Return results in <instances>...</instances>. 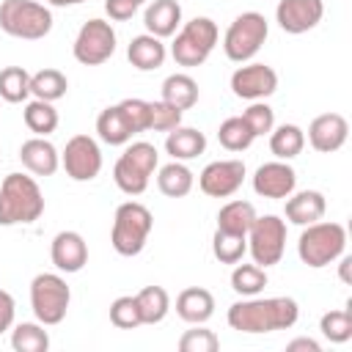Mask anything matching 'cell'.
<instances>
[{"label": "cell", "instance_id": "603a6c76", "mask_svg": "<svg viewBox=\"0 0 352 352\" xmlns=\"http://www.w3.org/2000/svg\"><path fill=\"white\" fill-rule=\"evenodd\" d=\"M165 44H162V38H157V36H151V33H140V36H135L132 41H129V47H126V58H129V63L138 69V72H154V69H160L162 63H165Z\"/></svg>", "mask_w": 352, "mask_h": 352}, {"label": "cell", "instance_id": "30bf717a", "mask_svg": "<svg viewBox=\"0 0 352 352\" xmlns=\"http://www.w3.org/2000/svg\"><path fill=\"white\" fill-rule=\"evenodd\" d=\"M248 250L253 256V264L264 270L278 264L286 250V220H280L278 214H256L253 226L248 228Z\"/></svg>", "mask_w": 352, "mask_h": 352}, {"label": "cell", "instance_id": "9c48e42d", "mask_svg": "<svg viewBox=\"0 0 352 352\" xmlns=\"http://www.w3.org/2000/svg\"><path fill=\"white\" fill-rule=\"evenodd\" d=\"M72 302L66 280L55 272H41L30 280V308L41 324H60Z\"/></svg>", "mask_w": 352, "mask_h": 352}, {"label": "cell", "instance_id": "681fc988", "mask_svg": "<svg viewBox=\"0 0 352 352\" xmlns=\"http://www.w3.org/2000/svg\"><path fill=\"white\" fill-rule=\"evenodd\" d=\"M135 3H138V6H140V3H146V0H135Z\"/></svg>", "mask_w": 352, "mask_h": 352}, {"label": "cell", "instance_id": "d6a6232c", "mask_svg": "<svg viewBox=\"0 0 352 352\" xmlns=\"http://www.w3.org/2000/svg\"><path fill=\"white\" fill-rule=\"evenodd\" d=\"M30 96V74L25 66H6L0 69V99L19 104Z\"/></svg>", "mask_w": 352, "mask_h": 352}, {"label": "cell", "instance_id": "7dc6e473", "mask_svg": "<svg viewBox=\"0 0 352 352\" xmlns=\"http://www.w3.org/2000/svg\"><path fill=\"white\" fill-rule=\"evenodd\" d=\"M349 264H352V258L344 256V258H341V280H349Z\"/></svg>", "mask_w": 352, "mask_h": 352}, {"label": "cell", "instance_id": "836d02e7", "mask_svg": "<svg viewBox=\"0 0 352 352\" xmlns=\"http://www.w3.org/2000/svg\"><path fill=\"white\" fill-rule=\"evenodd\" d=\"M264 286H267V270L264 267H258V264H239L236 261V267L231 272V289L236 294L256 297V294L264 292Z\"/></svg>", "mask_w": 352, "mask_h": 352}, {"label": "cell", "instance_id": "7c38bea8", "mask_svg": "<svg viewBox=\"0 0 352 352\" xmlns=\"http://www.w3.org/2000/svg\"><path fill=\"white\" fill-rule=\"evenodd\" d=\"M60 165L69 179L91 182L102 170V151L91 135H74V138H69V143L60 154Z\"/></svg>", "mask_w": 352, "mask_h": 352}, {"label": "cell", "instance_id": "74e56055", "mask_svg": "<svg viewBox=\"0 0 352 352\" xmlns=\"http://www.w3.org/2000/svg\"><path fill=\"white\" fill-rule=\"evenodd\" d=\"M319 330L333 344L349 341L352 338V314H349V308H344V311H327L319 319Z\"/></svg>", "mask_w": 352, "mask_h": 352}, {"label": "cell", "instance_id": "7bdbcfd3", "mask_svg": "<svg viewBox=\"0 0 352 352\" xmlns=\"http://www.w3.org/2000/svg\"><path fill=\"white\" fill-rule=\"evenodd\" d=\"M132 132L140 135V132H148V102L146 99H121L118 102Z\"/></svg>", "mask_w": 352, "mask_h": 352}, {"label": "cell", "instance_id": "1f68e13d", "mask_svg": "<svg viewBox=\"0 0 352 352\" xmlns=\"http://www.w3.org/2000/svg\"><path fill=\"white\" fill-rule=\"evenodd\" d=\"M25 126L36 135V138H47L50 132H55L58 126V110L52 107V102H44V99H33L25 104Z\"/></svg>", "mask_w": 352, "mask_h": 352}, {"label": "cell", "instance_id": "e575fe53", "mask_svg": "<svg viewBox=\"0 0 352 352\" xmlns=\"http://www.w3.org/2000/svg\"><path fill=\"white\" fill-rule=\"evenodd\" d=\"M212 253L220 264H236L248 253V236L245 234H231V231H214L212 236Z\"/></svg>", "mask_w": 352, "mask_h": 352}, {"label": "cell", "instance_id": "4fadbf2b", "mask_svg": "<svg viewBox=\"0 0 352 352\" xmlns=\"http://www.w3.org/2000/svg\"><path fill=\"white\" fill-rule=\"evenodd\" d=\"M231 91L239 99L261 102L278 91V74L267 63H248L231 74Z\"/></svg>", "mask_w": 352, "mask_h": 352}, {"label": "cell", "instance_id": "5b68a950", "mask_svg": "<svg viewBox=\"0 0 352 352\" xmlns=\"http://www.w3.org/2000/svg\"><path fill=\"white\" fill-rule=\"evenodd\" d=\"M157 162H160V154L151 143H146V140L129 143L113 168V179H116L118 190L126 195H143L151 173L157 170Z\"/></svg>", "mask_w": 352, "mask_h": 352}, {"label": "cell", "instance_id": "f35d334b", "mask_svg": "<svg viewBox=\"0 0 352 352\" xmlns=\"http://www.w3.org/2000/svg\"><path fill=\"white\" fill-rule=\"evenodd\" d=\"M110 322H113L118 330H135V327L143 324L135 294H124V297H116V300L110 302Z\"/></svg>", "mask_w": 352, "mask_h": 352}, {"label": "cell", "instance_id": "d4e9b609", "mask_svg": "<svg viewBox=\"0 0 352 352\" xmlns=\"http://www.w3.org/2000/svg\"><path fill=\"white\" fill-rule=\"evenodd\" d=\"M96 132H99V138L104 140V143H110V146H124V143H129L132 140V126H129V121H126V116H124V110H121V104H113V107H104L102 113H99V118H96Z\"/></svg>", "mask_w": 352, "mask_h": 352}, {"label": "cell", "instance_id": "ba28073f", "mask_svg": "<svg viewBox=\"0 0 352 352\" xmlns=\"http://www.w3.org/2000/svg\"><path fill=\"white\" fill-rule=\"evenodd\" d=\"M267 33H270V25H267L264 14H258V11L239 14L228 25V30L223 36V52H226V58L234 60V63L250 60L261 50V44L267 41Z\"/></svg>", "mask_w": 352, "mask_h": 352}, {"label": "cell", "instance_id": "2e32d148", "mask_svg": "<svg viewBox=\"0 0 352 352\" xmlns=\"http://www.w3.org/2000/svg\"><path fill=\"white\" fill-rule=\"evenodd\" d=\"M294 187H297V173L286 160L264 162L253 173V190L261 198H289Z\"/></svg>", "mask_w": 352, "mask_h": 352}, {"label": "cell", "instance_id": "7a4b0ae2", "mask_svg": "<svg viewBox=\"0 0 352 352\" xmlns=\"http://www.w3.org/2000/svg\"><path fill=\"white\" fill-rule=\"evenodd\" d=\"M44 212V195L33 176L8 173L0 184V226H28Z\"/></svg>", "mask_w": 352, "mask_h": 352}, {"label": "cell", "instance_id": "e0dca14e", "mask_svg": "<svg viewBox=\"0 0 352 352\" xmlns=\"http://www.w3.org/2000/svg\"><path fill=\"white\" fill-rule=\"evenodd\" d=\"M349 124L341 113H322L308 124V143L319 154H333L346 143Z\"/></svg>", "mask_w": 352, "mask_h": 352}, {"label": "cell", "instance_id": "60d3db41", "mask_svg": "<svg viewBox=\"0 0 352 352\" xmlns=\"http://www.w3.org/2000/svg\"><path fill=\"white\" fill-rule=\"evenodd\" d=\"M242 118H245V124L250 126V132H253L256 138L270 135L272 126H275V110H272L264 99H261V102H250V107L242 113Z\"/></svg>", "mask_w": 352, "mask_h": 352}, {"label": "cell", "instance_id": "d590c367", "mask_svg": "<svg viewBox=\"0 0 352 352\" xmlns=\"http://www.w3.org/2000/svg\"><path fill=\"white\" fill-rule=\"evenodd\" d=\"M11 346L16 352H47L50 349V336H47L41 322L38 324L36 322H22L11 333Z\"/></svg>", "mask_w": 352, "mask_h": 352}, {"label": "cell", "instance_id": "f1b7e54d", "mask_svg": "<svg viewBox=\"0 0 352 352\" xmlns=\"http://www.w3.org/2000/svg\"><path fill=\"white\" fill-rule=\"evenodd\" d=\"M256 220V209L250 201H228L226 206H220L217 212V228L220 231H231V234H245Z\"/></svg>", "mask_w": 352, "mask_h": 352}, {"label": "cell", "instance_id": "7402d4cb", "mask_svg": "<svg viewBox=\"0 0 352 352\" xmlns=\"http://www.w3.org/2000/svg\"><path fill=\"white\" fill-rule=\"evenodd\" d=\"M176 314L190 322V324H204L212 319L214 314V297L209 289L204 286H190V289H182L179 297H176Z\"/></svg>", "mask_w": 352, "mask_h": 352}, {"label": "cell", "instance_id": "ee69618b", "mask_svg": "<svg viewBox=\"0 0 352 352\" xmlns=\"http://www.w3.org/2000/svg\"><path fill=\"white\" fill-rule=\"evenodd\" d=\"M104 11H107L110 19H116V22H126V19L135 16L138 3H135V0H104Z\"/></svg>", "mask_w": 352, "mask_h": 352}, {"label": "cell", "instance_id": "f546056e", "mask_svg": "<svg viewBox=\"0 0 352 352\" xmlns=\"http://www.w3.org/2000/svg\"><path fill=\"white\" fill-rule=\"evenodd\" d=\"M138 308H140V319L143 324H160L165 316H168V308H170V297L162 286H143L138 294Z\"/></svg>", "mask_w": 352, "mask_h": 352}, {"label": "cell", "instance_id": "44dd1931", "mask_svg": "<svg viewBox=\"0 0 352 352\" xmlns=\"http://www.w3.org/2000/svg\"><path fill=\"white\" fill-rule=\"evenodd\" d=\"M143 25L151 36L168 38L182 25V6L176 0H151L143 11Z\"/></svg>", "mask_w": 352, "mask_h": 352}, {"label": "cell", "instance_id": "bcb514c9", "mask_svg": "<svg viewBox=\"0 0 352 352\" xmlns=\"http://www.w3.org/2000/svg\"><path fill=\"white\" fill-rule=\"evenodd\" d=\"M286 352H322V346H319V341L302 336V338L289 341V344H286Z\"/></svg>", "mask_w": 352, "mask_h": 352}, {"label": "cell", "instance_id": "484cf974", "mask_svg": "<svg viewBox=\"0 0 352 352\" xmlns=\"http://www.w3.org/2000/svg\"><path fill=\"white\" fill-rule=\"evenodd\" d=\"M162 102L173 104L176 110H190L198 102V82L190 74H170L162 80Z\"/></svg>", "mask_w": 352, "mask_h": 352}, {"label": "cell", "instance_id": "5bb4252c", "mask_svg": "<svg viewBox=\"0 0 352 352\" xmlns=\"http://www.w3.org/2000/svg\"><path fill=\"white\" fill-rule=\"evenodd\" d=\"M242 182H245V162L242 160L209 162L198 176V187L209 198H228L242 187Z\"/></svg>", "mask_w": 352, "mask_h": 352}, {"label": "cell", "instance_id": "d6986e66", "mask_svg": "<svg viewBox=\"0 0 352 352\" xmlns=\"http://www.w3.org/2000/svg\"><path fill=\"white\" fill-rule=\"evenodd\" d=\"M19 160L33 176H52L58 170V165H60V154L47 138L25 140L22 148H19Z\"/></svg>", "mask_w": 352, "mask_h": 352}, {"label": "cell", "instance_id": "9a60e30c", "mask_svg": "<svg viewBox=\"0 0 352 352\" xmlns=\"http://www.w3.org/2000/svg\"><path fill=\"white\" fill-rule=\"evenodd\" d=\"M324 16V3L322 0H278L275 19L283 33L300 36L314 30Z\"/></svg>", "mask_w": 352, "mask_h": 352}, {"label": "cell", "instance_id": "ab89813d", "mask_svg": "<svg viewBox=\"0 0 352 352\" xmlns=\"http://www.w3.org/2000/svg\"><path fill=\"white\" fill-rule=\"evenodd\" d=\"M182 124V110H176L173 104L157 99V102H148V129L154 132H170Z\"/></svg>", "mask_w": 352, "mask_h": 352}, {"label": "cell", "instance_id": "4316f807", "mask_svg": "<svg viewBox=\"0 0 352 352\" xmlns=\"http://www.w3.org/2000/svg\"><path fill=\"white\" fill-rule=\"evenodd\" d=\"M192 182H195L192 179V170L184 162H179V160L162 165L160 173H157V187L168 198H184L192 190Z\"/></svg>", "mask_w": 352, "mask_h": 352}, {"label": "cell", "instance_id": "8fae6325", "mask_svg": "<svg viewBox=\"0 0 352 352\" xmlns=\"http://www.w3.org/2000/svg\"><path fill=\"white\" fill-rule=\"evenodd\" d=\"M72 52L82 66H99V63L110 60V55L116 52V30H113V25L104 22V19H88L80 28Z\"/></svg>", "mask_w": 352, "mask_h": 352}, {"label": "cell", "instance_id": "3957f363", "mask_svg": "<svg viewBox=\"0 0 352 352\" xmlns=\"http://www.w3.org/2000/svg\"><path fill=\"white\" fill-rule=\"evenodd\" d=\"M346 248V228L333 220H316L311 226H302V234L297 239V256L305 267H327L333 264Z\"/></svg>", "mask_w": 352, "mask_h": 352}, {"label": "cell", "instance_id": "ac0fdd59", "mask_svg": "<svg viewBox=\"0 0 352 352\" xmlns=\"http://www.w3.org/2000/svg\"><path fill=\"white\" fill-rule=\"evenodd\" d=\"M50 256L60 272H80L88 261V245L77 231H60L52 239Z\"/></svg>", "mask_w": 352, "mask_h": 352}, {"label": "cell", "instance_id": "8992f818", "mask_svg": "<svg viewBox=\"0 0 352 352\" xmlns=\"http://www.w3.org/2000/svg\"><path fill=\"white\" fill-rule=\"evenodd\" d=\"M151 212L138 204V201H126L116 209L113 217V231H110V242L113 250L118 256H138L146 248V239L151 234Z\"/></svg>", "mask_w": 352, "mask_h": 352}, {"label": "cell", "instance_id": "b9f144b4", "mask_svg": "<svg viewBox=\"0 0 352 352\" xmlns=\"http://www.w3.org/2000/svg\"><path fill=\"white\" fill-rule=\"evenodd\" d=\"M179 349H182V352H217V349H220V338H217L212 330L195 324L192 330H187V333L179 338Z\"/></svg>", "mask_w": 352, "mask_h": 352}, {"label": "cell", "instance_id": "8d00e7d4", "mask_svg": "<svg viewBox=\"0 0 352 352\" xmlns=\"http://www.w3.org/2000/svg\"><path fill=\"white\" fill-rule=\"evenodd\" d=\"M217 140H220V146L228 148V151H245V148H250V143L256 140V135L250 132V126L245 124L242 116H234V118H226V121L220 124Z\"/></svg>", "mask_w": 352, "mask_h": 352}, {"label": "cell", "instance_id": "c3c4849f", "mask_svg": "<svg viewBox=\"0 0 352 352\" xmlns=\"http://www.w3.org/2000/svg\"><path fill=\"white\" fill-rule=\"evenodd\" d=\"M50 6H77V3H85V0H47Z\"/></svg>", "mask_w": 352, "mask_h": 352}, {"label": "cell", "instance_id": "f6af8a7d", "mask_svg": "<svg viewBox=\"0 0 352 352\" xmlns=\"http://www.w3.org/2000/svg\"><path fill=\"white\" fill-rule=\"evenodd\" d=\"M14 314H16V302H14V297H11L6 289H0V333L11 330V324H14Z\"/></svg>", "mask_w": 352, "mask_h": 352}, {"label": "cell", "instance_id": "277c9868", "mask_svg": "<svg viewBox=\"0 0 352 352\" xmlns=\"http://www.w3.org/2000/svg\"><path fill=\"white\" fill-rule=\"evenodd\" d=\"M0 28L14 38L38 41L52 30V11L36 0H3Z\"/></svg>", "mask_w": 352, "mask_h": 352}, {"label": "cell", "instance_id": "ffe728a7", "mask_svg": "<svg viewBox=\"0 0 352 352\" xmlns=\"http://www.w3.org/2000/svg\"><path fill=\"white\" fill-rule=\"evenodd\" d=\"M327 201L319 190H300L286 198V220L294 226H311L324 217Z\"/></svg>", "mask_w": 352, "mask_h": 352}, {"label": "cell", "instance_id": "52a82bcc", "mask_svg": "<svg viewBox=\"0 0 352 352\" xmlns=\"http://www.w3.org/2000/svg\"><path fill=\"white\" fill-rule=\"evenodd\" d=\"M217 36H220V30L209 16H195V19L184 22V28L176 33V38L170 44V55L179 66H187V69L201 66L212 55Z\"/></svg>", "mask_w": 352, "mask_h": 352}, {"label": "cell", "instance_id": "6da1fadb", "mask_svg": "<svg viewBox=\"0 0 352 352\" xmlns=\"http://www.w3.org/2000/svg\"><path fill=\"white\" fill-rule=\"evenodd\" d=\"M300 308L292 297H248L228 308V327L239 333H272L297 324Z\"/></svg>", "mask_w": 352, "mask_h": 352}, {"label": "cell", "instance_id": "4dcf8cb0", "mask_svg": "<svg viewBox=\"0 0 352 352\" xmlns=\"http://www.w3.org/2000/svg\"><path fill=\"white\" fill-rule=\"evenodd\" d=\"M66 88H69V80L63 72L58 69H41L36 74H30V94L36 99H44V102H58L66 96Z\"/></svg>", "mask_w": 352, "mask_h": 352}, {"label": "cell", "instance_id": "cb8c5ba5", "mask_svg": "<svg viewBox=\"0 0 352 352\" xmlns=\"http://www.w3.org/2000/svg\"><path fill=\"white\" fill-rule=\"evenodd\" d=\"M204 148H206V138H204V132L195 129V126H182V124H179V126L170 129L168 138H165V151H168L173 160H179V162L195 160L198 154H204Z\"/></svg>", "mask_w": 352, "mask_h": 352}, {"label": "cell", "instance_id": "83f0119b", "mask_svg": "<svg viewBox=\"0 0 352 352\" xmlns=\"http://www.w3.org/2000/svg\"><path fill=\"white\" fill-rule=\"evenodd\" d=\"M305 146V132L297 126V124H280V126H272L270 132V151L278 157V160H294Z\"/></svg>", "mask_w": 352, "mask_h": 352}]
</instances>
